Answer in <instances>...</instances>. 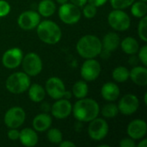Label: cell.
I'll use <instances>...</instances> for the list:
<instances>
[{"instance_id": "obj_1", "label": "cell", "mask_w": 147, "mask_h": 147, "mask_svg": "<svg viewBox=\"0 0 147 147\" xmlns=\"http://www.w3.org/2000/svg\"><path fill=\"white\" fill-rule=\"evenodd\" d=\"M73 116L81 122H90L98 117L100 107L96 101L91 98H81L72 106Z\"/></svg>"}, {"instance_id": "obj_2", "label": "cell", "mask_w": 147, "mask_h": 147, "mask_svg": "<svg viewBox=\"0 0 147 147\" xmlns=\"http://www.w3.org/2000/svg\"><path fill=\"white\" fill-rule=\"evenodd\" d=\"M101 40L93 34H86L81 37L76 45L78 53L84 59H95L102 52Z\"/></svg>"}, {"instance_id": "obj_3", "label": "cell", "mask_w": 147, "mask_h": 147, "mask_svg": "<svg viewBox=\"0 0 147 147\" xmlns=\"http://www.w3.org/2000/svg\"><path fill=\"white\" fill-rule=\"evenodd\" d=\"M37 28V35L41 41L46 44H57L62 36V32L59 26L50 20H44L40 22Z\"/></svg>"}, {"instance_id": "obj_4", "label": "cell", "mask_w": 147, "mask_h": 147, "mask_svg": "<svg viewBox=\"0 0 147 147\" xmlns=\"http://www.w3.org/2000/svg\"><path fill=\"white\" fill-rule=\"evenodd\" d=\"M31 81L29 76L25 72L18 71L9 75L6 80L5 86L8 91L12 94L19 95L28 90Z\"/></svg>"}, {"instance_id": "obj_5", "label": "cell", "mask_w": 147, "mask_h": 147, "mask_svg": "<svg viewBox=\"0 0 147 147\" xmlns=\"http://www.w3.org/2000/svg\"><path fill=\"white\" fill-rule=\"evenodd\" d=\"M109 26L116 31H126L130 28L131 19L122 9H114L108 16Z\"/></svg>"}, {"instance_id": "obj_6", "label": "cell", "mask_w": 147, "mask_h": 147, "mask_svg": "<svg viewBox=\"0 0 147 147\" xmlns=\"http://www.w3.org/2000/svg\"><path fill=\"white\" fill-rule=\"evenodd\" d=\"M22 66L23 71L29 77L39 75L42 71V60L40 57L35 53H28L22 58Z\"/></svg>"}, {"instance_id": "obj_7", "label": "cell", "mask_w": 147, "mask_h": 147, "mask_svg": "<svg viewBox=\"0 0 147 147\" xmlns=\"http://www.w3.org/2000/svg\"><path fill=\"white\" fill-rule=\"evenodd\" d=\"M58 13L59 19L67 25L75 24L81 18V11L79 7L72 4L71 3H65L61 4Z\"/></svg>"}, {"instance_id": "obj_8", "label": "cell", "mask_w": 147, "mask_h": 147, "mask_svg": "<svg viewBox=\"0 0 147 147\" xmlns=\"http://www.w3.org/2000/svg\"><path fill=\"white\" fill-rule=\"evenodd\" d=\"M109 133V124L102 118H95L90 121L88 127V134L90 138L95 141L103 140Z\"/></svg>"}, {"instance_id": "obj_9", "label": "cell", "mask_w": 147, "mask_h": 147, "mask_svg": "<svg viewBox=\"0 0 147 147\" xmlns=\"http://www.w3.org/2000/svg\"><path fill=\"white\" fill-rule=\"evenodd\" d=\"M26 113L21 107H12L9 109L3 118L4 124L9 128H18L25 121Z\"/></svg>"}, {"instance_id": "obj_10", "label": "cell", "mask_w": 147, "mask_h": 147, "mask_svg": "<svg viewBox=\"0 0 147 147\" xmlns=\"http://www.w3.org/2000/svg\"><path fill=\"white\" fill-rule=\"evenodd\" d=\"M101 65L95 59H86L80 70L81 77L84 81L91 82L96 80L101 74Z\"/></svg>"}, {"instance_id": "obj_11", "label": "cell", "mask_w": 147, "mask_h": 147, "mask_svg": "<svg viewBox=\"0 0 147 147\" xmlns=\"http://www.w3.org/2000/svg\"><path fill=\"white\" fill-rule=\"evenodd\" d=\"M45 90L47 95L54 99L58 100L64 97L65 93V86L64 82L58 77H52L47 79L45 85Z\"/></svg>"}, {"instance_id": "obj_12", "label": "cell", "mask_w": 147, "mask_h": 147, "mask_svg": "<svg viewBox=\"0 0 147 147\" xmlns=\"http://www.w3.org/2000/svg\"><path fill=\"white\" fill-rule=\"evenodd\" d=\"M23 53L19 47H12L4 52L2 57V63L8 69H15L18 67L22 61Z\"/></svg>"}, {"instance_id": "obj_13", "label": "cell", "mask_w": 147, "mask_h": 147, "mask_svg": "<svg viewBox=\"0 0 147 147\" xmlns=\"http://www.w3.org/2000/svg\"><path fill=\"white\" fill-rule=\"evenodd\" d=\"M40 22V16L34 10H27L20 14L17 19L19 27L23 30H32L35 28Z\"/></svg>"}, {"instance_id": "obj_14", "label": "cell", "mask_w": 147, "mask_h": 147, "mask_svg": "<svg viewBox=\"0 0 147 147\" xmlns=\"http://www.w3.org/2000/svg\"><path fill=\"white\" fill-rule=\"evenodd\" d=\"M119 112L124 115H132L139 109L140 101L134 94H127L121 97L118 103Z\"/></svg>"}, {"instance_id": "obj_15", "label": "cell", "mask_w": 147, "mask_h": 147, "mask_svg": "<svg viewBox=\"0 0 147 147\" xmlns=\"http://www.w3.org/2000/svg\"><path fill=\"white\" fill-rule=\"evenodd\" d=\"M51 113L53 117L58 120L67 118L72 111V105L68 99H58L52 106Z\"/></svg>"}, {"instance_id": "obj_16", "label": "cell", "mask_w": 147, "mask_h": 147, "mask_svg": "<svg viewBox=\"0 0 147 147\" xmlns=\"http://www.w3.org/2000/svg\"><path fill=\"white\" fill-rule=\"evenodd\" d=\"M147 132V124L144 120L135 119L132 121L127 128V133L128 136L134 140H140L146 136Z\"/></svg>"}, {"instance_id": "obj_17", "label": "cell", "mask_w": 147, "mask_h": 147, "mask_svg": "<svg viewBox=\"0 0 147 147\" xmlns=\"http://www.w3.org/2000/svg\"><path fill=\"white\" fill-rule=\"evenodd\" d=\"M121 94V90L119 86L113 83L108 82L104 84L101 89V95L102 98L108 102H114L116 101Z\"/></svg>"}, {"instance_id": "obj_18", "label": "cell", "mask_w": 147, "mask_h": 147, "mask_svg": "<svg viewBox=\"0 0 147 147\" xmlns=\"http://www.w3.org/2000/svg\"><path fill=\"white\" fill-rule=\"evenodd\" d=\"M53 123V119L50 115L41 113L37 115L33 120V127L36 132H45L48 130Z\"/></svg>"}, {"instance_id": "obj_19", "label": "cell", "mask_w": 147, "mask_h": 147, "mask_svg": "<svg viewBox=\"0 0 147 147\" xmlns=\"http://www.w3.org/2000/svg\"><path fill=\"white\" fill-rule=\"evenodd\" d=\"M18 140H20L22 145L25 146L32 147L37 145L39 138L35 130L26 127L23 128L22 131H20Z\"/></svg>"}, {"instance_id": "obj_20", "label": "cell", "mask_w": 147, "mask_h": 147, "mask_svg": "<svg viewBox=\"0 0 147 147\" xmlns=\"http://www.w3.org/2000/svg\"><path fill=\"white\" fill-rule=\"evenodd\" d=\"M129 78L139 86H146L147 84L146 66H134L129 72Z\"/></svg>"}, {"instance_id": "obj_21", "label": "cell", "mask_w": 147, "mask_h": 147, "mask_svg": "<svg viewBox=\"0 0 147 147\" xmlns=\"http://www.w3.org/2000/svg\"><path fill=\"white\" fill-rule=\"evenodd\" d=\"M101 41H102V50H105L109 53H112L119 47L121 43V39L116 33L109 32L104 35L102 40Z\"/></svg>"}, {"instance_id": "obj_22", "label": "cell", "mask_w": 147, "mask_h": 147, "mask_svg": "<svg viewBox=\"0 0 147 147\" xmlns=\"http://www.w3.org/2000/svg\"><path fill=\"white\" fill-rule=\"evenodd\" d=\"M28 94L29 99L34 102H40L46 96V90L43 86L39 84H30L28 89Z\"/></svg>"}, {"instance_id": "obj_23", "label": "cell", "mask_w": 147, "mask_h": 147, "mask_svg": "<svg viewBox=\"0 0 147 147\" xmlns=\"http://www.w3.org/2000/svg\"><path fill=\"white\" fill-rule=\"evenodd\" d=\"M120 45H121L122 51L128 55H134L137 53L140 49L139 42L137 41L135 38L131 37V36H128L123 39L121 41Z\"/></svg>"}, {"instance_id": "obj_24", "label": "cell", "mask_w": 147, "mask_h": 147, "mask_svg": "<svg viewBox=\"0 0 147 147\" xmlns=\"http://www.w3.org/2000/svg\"><path fill=\"white\" fill-rule=\"evenodd\" d=\"M56 11V4L53 0H41L38 4V12L40 16L49 17Z\"/></svg>"}, {"instance_id": "obj_25", "label": "cell", "mask_w": 147, "mask_h": 147, "mask_svg": "<svg viewBox=\"0 0 147 147\" xmlns=\"http://www.w3.org/2000/svg\"><path fill=\"white\" fill-rule=\"evenodd\" d=\"M88 92H89V87L86 81L84 80L77 81L72 87V94L78 99L86 97Z\"/></svg>"}, {"instance_id": "obj_26", "label": "cell", "mask_w": 147, "mask_h": 147, "mask_svg": "<svg viewBox=\"0 0 147 147\" xmlns=\"http://www.w3.org/2000/svg\"><path fill=\"white\" fill-rule=\"evenodd\" d=\"M131 13L136 18H142L143 16H146L147 4L145 1H139L131 5Z\"/></svg>"}, {"instance_id": "obj_27", "label": "cell", "mask_w": 147, "mask_h": 147, "mask_svg": "<svg viewBox=\"0 0 147 147\" xmlns=\"http://www.w3.org/2000/svg\"><path fill=\"white\" fill-rule=\"evenodd\" d=\"M130 71L125 66H117L112 72V77L118 83H124L129 79Z\"/></svg>"}, {"instance_id": "obj_28", "label": "cell", "mask_w": 147, "mask_h": 147, "mask_svg": "<svg viewBox=\"0 0 147 147\" xmlns=\"http://www.w3.org/2000/svg\"><path fill=\"white\" fill-rule=\"evenodd\" d=\"M47 137L49 142L55 145H59L63 140V134L58 128H49L47 134Z\"/></svg>"}, {"instance_id": "obj_29", "label": "cell", "mask_w": 147, "mask_h": 147, "mask_svg": "<svg viewBox=\"0 0 147 147\" xmlns=\"http://www.w3.org/2000/svg\"><path fill=\"white\" fill-rule=\"evenodd\" d=\"M119 114L118 106L115 103H109L103 106L102 115L105 118H115Z\"/></svg>"}, {"instance_id": "obj_30", "label": "cell", "mask_w": 147, "mask_h": 147, "mask_svg": "<svg viewBox=\"0 0 147 147\" xmlns=\"http://www.w3.org/2000/svg\"><path fill=\"white\" fill-rule=\"evenodd\" d=\"M147 17L146 16L140 18V21L138 25V34L140 38L144 41H147Z\"/></svg>"}, {"instance_id": "obj_31", "label": "cell", "mask_w": 147, "mask_h": 147, "mask_svg": "<svg viewBox=\"0 0 147 147\" xmlns=\"http://www.w3.org/2000/svg\"><path fill=\"white\" fill-rule=\"evenodd\" d=\"M111 6L115 9H124L130 7L134 0H109Z\"/></svg>"}, {"instance_id": "obj_32", "label": "cell", "mask_w": 147, "mask_h": 147, "mask_svg": "<svg viewBox=\"0 0 147 147\" xmlns=\"http://www.w3.org/2000/svg\"><path fill=\"white\" fill-rule=\"evenodd\" d=\"M84 9H83V14L84 16H85V18H88V19H91V18H94L97 13V9L96 6L90 4V3H87V4H84Z\"/></svg>"}, {"instance_id": "obj_33", "label": "cell", "mask_w": 147, "mask_h": 147, "mask_svg": "<svg viewBox=\"0 0 147 147\" xmlns=\"http://www.w3.org/2000/svg\"><path fill=\"white\" fill-rule=\"evenodd\" d=\"M10 12V5L5 0H0V17L6 16Z\"/></svg>"}, {"instance_id": "obj_34", "label": "cell", "mask_w": 147, "mask_h": 147, "mask_svg": "<svg viewBox=\"0 0 147 147\" xmlns=\"http://www.w3.org/2000/svg\"><path fill=\"white\" fill-rule=\"evenodd\" d=\"M139 59L140 62L144 65V66L147 65V46H143L140 49H139Z\"/></svg>"}, {"instance_id": "obj_35", "label": "cell", "mask_w": 147, "mask_h": 147, "mask_svg": "<svg viewBox=\"0 0 147 147\" xmlns=\"http://www.w3.org/2000/svg\"><path fill=\"white\" fill-rule=\"evenodd\" d=\"M120 146L121 147H135L136 144L134 142V140L129 138H124L121 140L120 142Z\"/></svg>"}, {"instance_id": "obj_36", "label": "cell", "mask_w": 147, "mask_h": 147, "mask_svg": "<svg viewBox=\"0 0 147 147\" xmlns=\"http://www.w3.org/2000/svg\"><path fill=\"white\" fill-rule=\"evenodd\" d=\"M19 134L20 132L17 130V128H9V130L7 133V136L10 140H17L19 139Z\"/></svg>"}, {"instance_id": "obj_37", "label": "cell", "mask_w": 147, "mask_h": 147, "mask_svg": "<svg viewBox=\"0 0 147 147\" xmlns=\"http://www.w3.org/2000/svg\"><path fill=\"white\" fill-rule=\"evenodd\" d=\"M108 0H88L87 2L96 7H100L102 6L103 4H105L107 3Z\"/></svg>"}, {"instance_id": "obj_38", "label": "cell", "mask_w": 147, "mask_h": 147, "mask_svg": "<svg viewBox=\"0 0 147 147\" xmlns=\"http://www.w3.org/2000/svg\"><path fill=\"white\" fill-rule=\"evenodd\" d=\"M59 146L60 147H76V145L71 142V141H69V140H62Z\"/></svg>"}, {"instance_id": "obj_39", "label": "cell", "mask_w": 147, "mask_h": 147, "mask_svg": "<svg viewBox=\"0 0 147 147\" xmlns=\"http://www.w3.org/2000/svg\"><path fill=\"white\" fill-rule=\"evenodd\" d=\"M87 1L88 0H70V2L72 4H74L78 7H83L84 4H86Z\"/></svg>"}, {"instance_id": "obj_40", "label": "cell", "mask_w": 147, "mask_h": 147, "mask_svg": "<svg viewBox=\"0 0 147 147\" xmlns=\"http://www.w3.org/2000/svg\"><path fill=\"white\" fill-rule=\"evenodd\" d=\"M138 147H146L147 146V140H141L138 145H136Z\"/></svg>"}, {"instance_id": "obj_41", "label": "cell", "mask_w": 147, "mask_h": 147, "mask_svg": "<svg viewBox=\"0 0 147 147\" xmlns=\"http://www.w3.org/2000/svg\"><path fill=\"white\" fill-rule=\"evenodd\" d=\"M64 97H65V99H70V98L71 97V91L65 90V95H64Z\"/></svg>"}, {"instance_id": "obj_42", "label": "cell", "mask_w": 147, "mask_h": 147, "mask_svg": "<svg viewBox=\"0 0 147 147\" xmlns=\"http://www.w3.org/2000/svg\"><path fill=\"white\" fill-rule=\"evenodd\" d=\"M68 1H69V0H56V2H57L58 3H59L60 5L65 3H67Z\"/></svg>"}, {"instance_id": "obj_43", "label": "cell", "mask_w": 147, "mask_h": 147, "mask_svg": "<svg viewBox=\"0 0 147 147\" xmlns=\"http://www.w3.org/2000/svg\"><path fill=\"white\" fill-rule=\"evenodd\" d=\"M146 98H147V94H146H146H145V96H144V100H145V103H146H146H147Z\"/></svg>"}, {"instance_id": "obj_44", "label": "cell", "mask_w": 147, "mask_h": 147, "mask_svg": "<svg viewBox=\"0 0 147 147\" xmlns=\"http://www.w3.org/2000/svg\"><path fill=\"white\" fill-rule=\"evenodd\" d=\"M99 146L100 147H109V145H100Z\"/></svg>"}, {"instance_id": "obj_45", "label": "cell", "mask_w": 147, "mask_h": 147, "mask_svg": "<svg viewBox=\"0 0 147 147\" xmlns=\"http://www.w3.org/2000/svg\"><path fill=\"white\" fill-rule=\"evenodd\" d=\"M142 1H145V2H146V0H142Z\"/></svg>"}]
</instances>
